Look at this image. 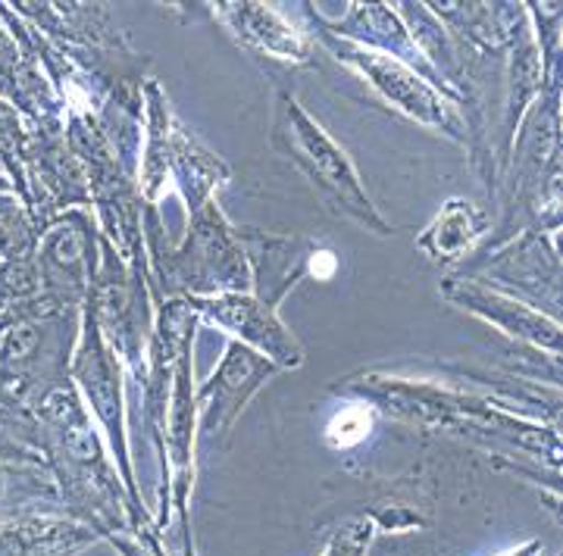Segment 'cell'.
Here are the masks:
<instances>
[{"mask_svg": "<svg viewBox=\"0 0 563 556\" xmlns=\"http://www.w3.org/2000/svg\"><path fill=\"white\" fill-rule=\"evenodd\" d=\"M335 394L369 410L463 437L504 459L517 472H544L558 481L561 469V388L526 378L470 376L444 369V378H404L395 372H361L335 385Z\"/></svg>", "mask_w": 563, "mask_h": 556, "instance_id": "obj_1", "label": "cell"}, {"mask_svg": "<svg viewBox=\"0 0 563 556\" xmlns=\"http://www.w3.org/2000/svg\"><path fill=\"white\" fill-rule=\"evenodd\" d=\"M35 419L38 457L54 476L63 516L88 525L98 541L154 519L144 500H135L122 485L101 429L85 410L76 385H66L41 400Z\"/></svg>", "mask_w": 563, "mask_h": 556, "instance_id": "obj_2", "label": "cell"}, {"mask_svg": "<svg viewBox=\"0 0 563 556\" xmlns=\"http://www.w3.org/2000/svg\"><path fill=\"white\" fill-rule=\"evenodd\" d=\"M141 232L154 307L166 300L251 291V269L235 238V225L225 219L217 198L207 200L198 213L188 216V235L179 244H173L166 235L157 207H144Z\"/></svg>", "mask_w": 563, "mask_h": 556, "instance_id": "obj_3", "label": "cell"}, {"mask_svg": "<svg viewBox=\"0 0 563 556\" xmlns=\"http://www.w3.org/2000/svg\"><path fill=\"white\" fill-rule=\"evenodd\" d=\"M501 216L473 254H488L520 232H561V98L539 94L526 110L501 176Z\"/></svg>", "mask_w": 563, "mask_h": 556, "instance_id": "obj_4", "label": "cell"}, {"mask_svg": "<svg viewBox=\"0 0 563 556\" xmlns=\"http://www.w3.org/2000/svg\"><path fill=\"white\" fill-rule=\"evenodd\" d=\"M269 141L282 157L310 181V188L320 194V200L332 213L357 222L363 232H373L379 238L395 235L391 222L379 213L369 191L363 188L357 166L332 141V135L320 122L303 110L291 91H279L273 100Z\"/></svg>", "mask_w": 563, "mask_h": 556, "instance_id": "obj_5", "label": "cell"}, {"mask_svg": "<svg viewBox=\"0 0 563 556\" xmlns=\"http://www.w3.org/2000/svg\"><path fill=\"white\" fill-rule=\"evenodd\" d=\"M141 98H144V141H141L144 151L135 173L141 200L144 207H157V200L166 191V181H176L191 216L207 200H213L217 188L232 181V169L169 110L161 81H144Z\"/></svg>", "mask_w": 563, "mask_h": 556, "instance_id": "obj_6", "label": "cell"}, {"mask_svg": "<svg viewBox=\"0 0 563 556\" xmlns=\"http://www.w3.org/2000/svg\"><path fill=\"white\" fill-rule=\"evenodd\" d=\"M81 310L25 316L0 332V403L35 413L41 400L73 385Z\"/></svg>", "mask_w": 563, "mask_h": 556, "instance_id": "obj_7", "label": "cell"}, {"mask_svg": "<svg viewBox=\"0 0 563 556\" xmlns=\"http://www.w3.org/2000/svg\"><path fill=\"white\" fill-rule=\"evenodd\" d=\"M63 132L69 151L76 154L88 185V200L98 213L101 238L120 254L129 266H147L144 254V200L139 194L135 176L122 166L110 141L91 113H66Z\"/></svg>", "mask_w": 563, "mask_h": 556, "instance_id": "obj_8", "label": "cell"}, {"mask_svg": "<svg viewBox=\"0 0 563 556\" xmlns=\"http://www.w3.org/2000/svg\"><path fill=\"white\" fill-rule=\"evenodd\" d=\"M81 313L95 319L101 338L120 359L122 376L141 388L147 372V347L154 335L157 307L147 288V266H129L125 259L101 238L98 269L81 303Z\"/></svg>", "mask_w": 563, "mask_h": 556, "instance_id": "obj_9", "label": "cell"}, {"mask_svg": "<svg viewBox=\"0 0 563 556\" xmlns=\"http://www.w3.org/2000/svg\"><path fill=\"white\" fill-rule=\"evenodd\" d=\"M307 20V16H303ZM310 25V38L317 47L329 51L335 60L347 66L357 79L383 100L385 107H391L395 113H401L404 120L417 122L422 129H432L454 144H466V129H463L461 110L444 98L442 91H435L426 79H420L413 69H407L404 63L383 57L376 51L357 47L351 41L335 38L329 32H322L317 22L307 20Z\"/></svg>", "mask_w": 563, "mask_h": 556, "instance_id": "obj_10", "label": "cell"}, {"mask_svg": "<svg viewBox=\"0 0 563 556\" xmlns=\"http://www.w3.org/2000/svg\"><path fill=\"white\" fill-rule=\"evenodd\" d=\"M454 276L483 281L488 288L523 300L544 316L561 322V254L558 235L520 232L488 254H470L454 266Z\"/></svg>", "mask_w": 563, "mask_h": 556, "instance_id": "obj_11", "label": "cell"}, {"mask_svg": "<svg viewBox=\"0 0 563 556\" xmlns=\"http://www.w3.org/2000/svg\"><path fill=\"white\" fill-rule=\"evenodd\" d=\"M73 385L79 391L85 410L91 413L95 425L103 432L107 454L117 463L122 485L129 488V494L141 500L139 481H135V466L129 454V432H125V391H122V366L113 357V351L101 338L95 319L81 313V332L73 366H69Z\"/></svg>", "mask_w": 563, "mask_h": 556, "instance_id": "obj_12", "label": "cell"}, {"mask_svg": "<svg viewBox=\"0 0 563 556\" xmlns=\"http://www.w3.org/2000/svg\"><path fill=\"white\" fill-rule=\"evenodd\" d=\"M101 232L88 210H66L38 232L35 273L44 310H81L95 281Z\"/></svg>", "mask_w": 563, "mask_h": 556, "instance_id": "obj_13", "label": "cell"}, {"mask_svg": "<svg viewBox=\"0 0 563 556\" xmlns=\"http://www.w3.org/2000/svg\"><path fill=\"white\" fill-rule=\"evenodd\" d=\"M235 238L242 244L251 269V294L273 310H279L285 294L298 281L303 278L325 281L339 269V257L313 238L273 235L254 225H235Z\"/></svg>", "mask_w": 563, "mask_h": 556, "instance_id": "obj_14", "label": "cell"}, {"mask_svg": "<svg viewBox=\"0 0 563 556\" xmlns=\"http://www.w3.org/2000/svg\"><path fill=\"white\" fill-rule=\"evenodd\" d=\"M279 366L261 357L257 351L229 341L222 351L220 366L210 372L201 388H195V413H198V437L217 444L232 432L244 407L254 400L263 385L279 376Z\"/></svg>", "mask_w": 563, "mask_h": 556, "instance_id": "obj_15", "label": "cell"}, {"mask_svg": "<svg viewBox=\"0 0 563 556\" xmlns=\"http://www.w3.org/2000/svg\"><path fill=\"white\" fill-rule=\"evenodd\" d=\"M188 307L198 313L201 322L225 332L232 341H239L244 347L257 351L273 366H279L282 372L303 366V344L291 329L279 319V310L266 307L254 298L251 291L244 294H217V298H195L188 300Z\"/></svg>", "mask_w": 563, "mask_h": 556, "instance_id": "obj_16", "label": "cell"}, {"mask_svg": "<svg viewBox=\"0 0 563 556\" xmlns=\"http://www.w3.org/2000/svg\"><path fill=\"white\" fill-rule=\"evenodd\" d=\"M201 10L225 25V32L242 44L247 54L266 63H276L282 69H307L317 66V44L301 29L288 25L273 3L257 0H220V3H201Z\"/></svg>", "mask_w": 563, "mask_h": 556, "instance_id": "obj_17", "label": "cell"}, {"mask_svg": "<svg viewBox=\"0 0 563 556\" xmlns=\"http://www.w3.org/2000/svg\"><path fill=\"white\" fill-rule=\"evenodd\" d=\"M301 13L310 22H317L322 32L335 35V38L351 41V44H357V47H366V51H376V54H383V57H391V60L404 63L407 69H413L420 79L429 81L435 91H442L444 98L451 100L448 85L439 79V73H435V69L429 66V60L422 57V51L413 44L407 25H404L401 16L395 13V7H388V3H361V0H354V3H347L342 20H329V16H322L313 3H301ZM451 103H454V100H451Z\"/></svg>", "mask_w": 563, "mask_h": 556, "instance_id": "obj_18", "label": "cell"}, {"mask_svg": "<svg viewBox=\"0 0 563 556\" xmlns=\"http://www.w3.org/2000/svg\"><path fill=\"white\" fill-rule=\"evenodd\" d=\"M442 298L448 303H454V307H461L463 313L488 322L492 329L504 332L507 338L532 347L536 354L561 359V322L544 316L523 300L501 294V291L488 288L483 281L454 276V273L442 278Z\"/></svg>", "mask_w": 563, "mask_h": 556, "instance_id": "obj_19", "label": "cell"}, {"mask_svg": "<svg viewBox=\"0 0 563 556\" xmlns=\"http://www.w3.org/2000/svg\"><path fill=\"white\" fill-rule=\"evenodd\" d=\"M426 7L451 32V38L461 41L466 51L488 57V60H504L507 57L514 32L526 20V3L435 0V3H426Z\"/></svg>", "mask_w": 563, "mask_h": 556, "instance_id": "obj_20", "label": "cell"}, {"mask_svg": "<svg viewBox=\"0 0 563 556\" xmlns=\"http://www.w3.org/2000/svg\"><path fill=\"white\" fill-rule=\"evenodd\" d=\"M98 535L66 516H29L0 522V556H79Z\"/></svg>", "mask_w": 563, "mask_h": 556, "instance_id": "obj_21", "label": "cell"}, {"mask_svg": "<svg viewBox=\"0 0 563 556\" xmlns=\"http://www.w3.org/2000/svg\"><path fill=\"white\" fill-rule=\"evenodd\" d=\"M488 232H492V219L485 210H479L470 200L451 198L444 200L439 216L432 219L429 229L417 238V247L432 263L457 266L483 244Z\"/></svg>", "mask_w": 563, "mask_h": 556, "instance_id": "obj_22", "label": "cell"}, {"mask_svg": "<svg viewBox=\"0 0 563 556\" xmlns=\"http://www.w3.org/2000/svg\"><path fill=\"white\" fill-rule=\"evenodd\" d=\"M29 516H63L54 476L41 463L0 459V522Z\"/></svg>", "mask_w": 563, "mask_h": 556, "instance_id": "obj_23", "label": "cell"}, {"mask_svg": "<svg viewBox=\"0 0 563 556\" xmlns=\"http://www.w3.org/2000/svg\"><path fill=\"white\" fill-rule=\"evenodd\" d=\"M38 229L22 210L16 194H0V269L35 257Z\"/></svg>", "mask_w": 563, "mask_h": 556, "instance_id": "obj_24", "label": "cell"}, {"mask_svg": "<svg viewBox=\"0 0 563 556\" xmlns=\"http://www.w3.org/2000/svg\"><path fill=\"white\" fill-rule=\"evenodd\" d=\"M376 532L379 529H376V519L373 516L347 519L342 529L332 535V541H329V547H325L322 556H366Z\"/></svg>", "mask_w": 563, "mask_h": 556, "instance_id": "obj_25", "label": "cell"}, {"mask_svg": "<svg viewBox=\"0 0 563 556\" xmlns=\"http://www.w3.org/2000/svg\"><path fill=\"white\" fill-rule=\"evenodd\" d=\"M369 416H373V410L363 407V403H354V407L342 410L325 429L329 444L332 447H354V444H361L366 432H369Z\"/></svg>", "mask_w": 563, "mask_h": 556, "instance_id": "obj_26", "label": "cell"}, {"mask_svg": "<svg viewBox=\"0 0 563 556\" xmlns=\"http://www.w3.org/2000/svg\"><path fill=\"white\" fill-rule=\"evenodd\" d=\"M38 313H51V310H44L41 300H29V303H20V307H0V332H3L7 325L20 322V319L38 316Z\"/></svg>", "mask_w": 563, "mask_h": 556, "instance_id": "obj_27", "label": "cell"}, {"mask_svg": "<svg viewBox=\"0 0 563 556\" xmlns=\"http://www.w3.org/2000/svg\"><path fill=\"white\" fill-rule=\"evenodd\" d=\"M544 551V541H539V537H532V541H526V544H520V547H514L510 554L504 556H542Z\"/></svg>", "mask_w": 563, "mask_h": 556, "instance_id": "obj_28", "label": "cell"}]
</instances>
